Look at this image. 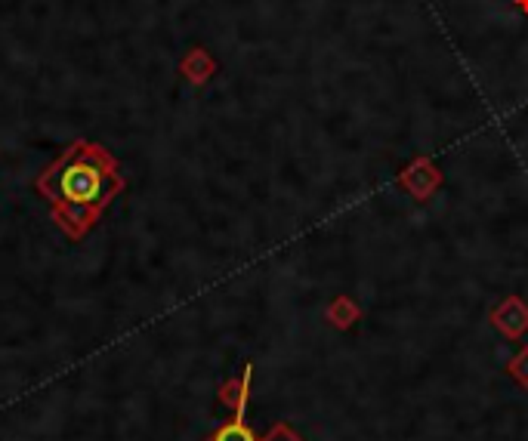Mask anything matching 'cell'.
<instances>
[{"mask_svg":"<svg viewBox=\"0 0 528 441\" xmlns=\"http://www.w3.org/2000/svg\"><path fill=\"white\" fill-rule=\"evenodd\" d=\"M214 441H254V435H251V429L244 426L241 420H235V423L223 426V429L214 435Z\"/></svg>","mask_w":528,"mask_h":441,"instance_id":"cell-6","label":"cell"},{"mask_svg":"<svg viewBox=\"0 0 528 441\" xmlns=\"http://www.w3.org/2000/svg\"><path fill=\"white\" fill-rule=\"evenodd\" d=\"M399 182L414 201H430L433 192L442 186V170L427 155H417L408 167H402Z\"/></svg>","mask_w":528,"mask_h":441,"instance_id":"cell-2","label":"cell"},{"mask_svg":"<svg viewBox=\"0 0 528 441\" xmlns=\"http://www.w3.org/2000/svg\"><path fill=\"white\" fill-rule=\"evenodd\" d=\"M510 371H513V377H516L519 383H525V386H528V349H522V352L513 358Z\"/></svg>","mask_w":528,"mask_h":441,"instance_id":"cell-7","label":"cell"},{"mask_svg":"<svg viewBox=\"0 0 528 441\" xmlns=\"http://www.w3.org/2000/svg\"><path fill=\"white\" fill-rule=\"evenodd\" d=\"M328 318L337 324V327H349L352 321H356L359 318V306L356 303H352L349 297H340L331 309H328Z\"/></svg>","mask_w":528,"mask_h":441,"instance_id":"cell-5","label":"cell"},{"mask_svg":"<svg viewBox=\"0 0 528 441\" xmlns=\"http://www.w3.org/2000/svg\"><path fill=\"white\" fill-rule=\"evenodd\" d=\"M513 4H516V10H519V13H525V16H528V0H513Z\"/></svg>","mask_w":528,"mask_h":441,"instance_id":"cell-9","label":"cell"},{"mask_svg":"<svg viewBox=\"0 0 528 441\" xmlns=\"http://www.w3.org/2000/svg\"><path fill=\"white\" fill-rule=\"evenodd\" d=\"M263 441H300V438H297L288 426H278V429H272Z\"/></svg>","mask_w":528,"mask_h":441,"instance_id":"cell-8","label":"cell"},{"mask_svg":"<svg viewBox=\"0 0 528 441\" xmlns=\"http://www.w3.org/2000/svg\"><path fill=\"white\" fill-rule=\"evenodd\" d=\"M180 71H183V75H186L195 87H201V84H207L210 78L217 75V59L210 56L204 47H192V50L186 53V59L180 62Z\"/></svg>","mask_w":528,"mask_h":441,"instance_id":"cell-4","label":"cell"},{"mask_svg":"<svg viewBox=\"0 0 528 441\" xmlns=\"http://www.w3.org/2000/svg\"><path fill=\"white\" fill-rule=\"evenodd\" d=\"M121 189L124 176L115 158L93 142H72L38 179V192L50 201L53 219L68 238H84Z\"/></svg>","mask_w":528,"mask_h":441,"instance_id":"cell-1","label":"cell"},{"mask_svg":"<svg viewBox=\"0 0 528 441\" xmlns=\"http://www.w3.org/2000/svg\"><path fill=\"white\" fill-rule=\"evenodd\" d=\"M491 324H495L504 337H519L528 330V306L519 297H507L495 312H491Z\"/></svg>","mask_w":528,"mask_h":441,"instance_id":"cell-3","label":"cell"}]
</instances>
